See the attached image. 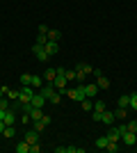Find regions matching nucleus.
Wrapping results in <instances>:
<instances>
[{
  "mask_svg": "<svg viewBox=\"0 0 137 153\" xmlns=\"http://www.w3.org/2000/svg\"><path fill=\"white\" fill-rule=\"evenodd\" d=\"M66 82H69V80H66V69H57V76H55V80H53L50 85L57 91H64L66 89Z\"/></svg>",
  "mask_w": 137,
  "mask_h": 153,
  "instance_id": "1",
  "label": "nucleus"
},
{
  "mask_svg": "<svg viewBox=\"0 0 137 153\" xmlns=\"http://www.w3.org/2000/svg\"><path fill=\"white\" fill-rule=\"evenodd\" d=\"M91 66L89 64H85V62H80L78 66H76V80H78V82H85L87 80V76H91Z\"/></svg>",
  "mask_w": 137,
  "mask_h": 153,
  "instance_id": "2",
  "label": "nucleus"
},
{
  "mask_svg": "<svg viewBox=\"0 0 137 153\" xmlns=\"http://www.w3.org/2000/svg\"><path fill=\"white\" fill-rule=\"evenodd\" d=\"M91 76H96V85H98V89H107V87H110V80L103 76V71H101V69H94V71H91Z\"/></svg>",
  "mask_w": 137,
  "mask_h": 153,
  "instance_id": "3",
  "label": "nucleus"
},
{
  "mask_svg": "<svg viewBox=\"0 0 137 153\" xmlns=\"http://www.w3.org/2000/svg\"><path fill=\"white\" fill-rule=\"evenodd\" d=\"M32 55H37V59H39V62L48 59V53H46V48H44L41 44H34V46H32Z\"/></svg>",
  "mask_w": 137,
  "mask_h": 153,
  "instance_id": "4",
  "label": "nucleus"
},
{
  "mask_svg": "<svg viewBox=\"0 0 137 153\" xmlns=\"http://www.w3.org/2000/svg\"><path fill=\"white\" fill-rule=\"evenodd\" d=\"M121 142H124L126 146H135V142H137V133H130V130H126V133L121 135Z\"/></svg>",
  "mask_w": 137,
  "mask_h": 153,
  "instance_id": "5",
  "label": "nucleus"
},
{
  "mask_svg": "<svg viewBox=\"0 0 137 153\" xmlns=\"http://www.w3.org/2000/svg\"><path fill=\"white\" fill-rule=\"evenodd\" d=\"M44 48H46V53H48V55H55V53L59 51L57 41H46V44H44Z\"/></svg>",
  "mask_w": 137,
  "mask_h": 153,
  "instance_id": "6",
  "label": "nucleus"
},
{
  "mask_svg": "<svg viewBox=\"0 0 137 153\" xmlns=\"http://www.w3.org/2000/svg\"><path fill=\"white\" fill-rule=\"evenodd\" d=\"M25 142L27 144H37V142H39V133H37V130H27L25 133Z\"/></svg>",
  "mask_w": 137,
  "mask_h": 153,
  "instance_id": "7",
  "label": "nucleus"
},
{
  "mask_svg": "<svg viewBox=\"0 0 137 153\" xmlns=\"http://www.w3.org/2000/svg\"><path fill=\"white\" fill-rule=\"evenodd\" d=\"M55 76H57V69H46L44 71V80H46V82H53Z\"/></svg>",
  "mask_w": 137,
  "mask_h": 153,
  "instance_id": "8",
  "label": "nucleus"
},
{
  "mask_svg": "<svg viewBox=\"0 0 137 153\" xmlns=\"http://www.w3.org/2000/svg\"><path fill=\"white\" fill-rule=\"evenodd\" d=\"M62 96H64L62 91H57V89H55V91H53L50 96H48V101H50L53 105H57V103H62Z\"/></svg>",
  "mask_w": 137,
  "mask_h": 153,
  "instance_id": "9",
  "label": "nucleus"
},
{
  "mask_svg": "<svg viewBox=\"0 0 137 153\" xmlns=\"http://www.w3.org/2000/svg\"><path fill=\"white\" fill-rule=\"evenodd\" d=\"M14 149H16V153H30V144H27L25 140H23V142H19V144H16Z\"/></svg>",
  "mask_w": 137,
  "mask_h": 153,
  "instance_id": "10",
  "label": "nucleus"
},
{
  "mask_svg": "<svg viewBox=\"0 0 137 153\" xmlns=\"http://www.w3.org/2000/svg\"><path fill=\"white\" fill-rule=\"evenodd\" d=\"M119 108H126V110H130V94H124L121 98H119Z\"/></svg>",
  "mask_w": 137,
  "mask_h": 153,
  "instance_id": "11",
  "label": "nucleus"
},
{
  "mask_svg": "<svg viewBox=\"0 0 137 153\" xmlns=\"http://www.w3.org/2000/svg\"><path fill=\"white\" fill-rule=\"evenodd\" d=\"M112 121H114V112H107V110H105V112H103V119H101V123L110 126Z\"/></svg>",
  "mask_w": 137,
  "mask_h": 153,
  "instance_id": "12",
  "label": "nucleus"
},
{
  "mask_svg": "<svg viewBox=\"0 0 137 153\" xmlns=\"http://www.w3.org/2000/svg\"><path fill=\"white\" fill-rule=\"evenodd\" d=\"M46 37H48V41H59V39H62V32L59 30H48Z\"/></svg>",
  "mask_w": 137,
  "mask_h": 153,
  "instance_id": "13",
  "label": "nucleus"
},
{
  "mask_svg": "<svg viewBox=\"0 0 137 153\" xmlns=\"http://www.w3.org/2000/svg\"><path fill=\"white\" fill-rule=\"evenodd\" d=\"M2 121H5V126H14V112H12V110H5Z\"/></svg>",
  "mask_w": 137,
  "mask_h": 153,
  "instance_id": "14",
  "label": "nucleus"
},
{
  "mask_svg": "<svg viewBox=\"0 0 137 153\" xmlns=\"http://www.w3.org/2000/svg\"><path fill=\"white\" fill-rule=\"evenodd\" d=\"M107 144H110V140H107V135H103V137H98L96 140V149H107Z\"/></svg>",
  "mask_w": 137,
  "mask_h": 153,
  "instance_id": "15",
  "label": "nucleus"
},
{
  "mask_svg": "<svg viewBox=\"0 0 137 153\" xmlns=\"http://www.w3.org/2000/svg\"><path fill=\"white\" fill-rule=\"evenodd\" d=\"M85 87H87V98H91V96H96V94H98V85H96V82L85 85Z\"/></svg>",
  "mask_w": 137,
  "mask_h": 153,
  "instance_id": "16",
  "label": "nucleus"
},
{
  "mask_svg": "<svg viewBox=\"0 0 137 153\" xmlns=\"http://www.w3.org/2000/svg\"><path fill=\"white\" fill-rule=\"evenodd\" d=\"M44 128H46V121H44V117H41L39 121H32V130H37V133H41Z\"/></svg>",
  "mask_w": 137,
  "mask_h": 153,
  "instance_id": "17",
  "label": "nucleus"
},
{
  "mask_svg": "<svg viewBox=\"0 0 137 153\" xmlns=\"http://www.w3.org/2000/svg\"><path fill=\"white\" fill-rule=\"evenodd\" d=\"M32 87L34 89H41V87H44V78L41 76H32Z\"/></svg>",
  "mask_w": 137,
  "mask_h": 153,
  "instance_id": "18",
  "label": "nucleus"
},
{
  "mask_svg": "<svg viewBox=\"0 0 137 153\" xmlns=\"http://www.w3.org/2000/svg\"><path fill=\"white\" fill-rule=\"evenodd\" d=\"M80 105H82V110H87V112H91V110H94V103H91L89 98H85V101H80Z\"/></svg>",
  "mask_w": 137,
  "mask_h": 153,
  "instance_id": "19",
  "label": "nucleus"
},
{
  "mask_svg": "<svg viewBox=\"0 0 137 153\" xmlns=\"http://www.w3.org/2000/svg\"><path fill=\"white\" fill-rule=\"evenodd\" d=\"M21 85H32V73H23L21 76Z\"/></svg>",
  "mask_w": 137,
  "mask_h": 153,
  "instance_id": "20",
  "label": "nucleus"
},
{
  "mask_svg": "<svg viewBox=\"0 0 137 153\" xmlns=\"http://www.w3.org/2000/svg\"><path fill=\"white\" fill-rule=\"evenodd\" d=\"M126 114H128V110H126V108H119L117 112H114V119H126Z\"/></svg>",
  "mask_w": 137,
  "mask_h": 153,
  "instance_id": "21",
  "label": "nucleus"
},
{
  "mask_svg": "<svg viewBox=\"0 0 137 153\" xmlns=\"http://www.w3.org/2000/svg\"><path fill=\"white\" fill-rule=\"evenodd\" d=\"M14 133H16V130H14V126H7L5 130H2V135H5L7 140H12V137H14Z\"/></svg>",
  "mask_w": 137,
  "mask_h": 153,
  "instance_id": "22",
  "label": "nucleus"
},
{
  "mask_svg": "<svg viewBox=\"0 0 137 153\" xmlns=\"http://www.w3.org/2000/svg\"><path fill=\"white\" fill-rule=\"evenodd\" d=\"M103 112H105V110H103ZM103 112H96V110H91V119H94L96 123H101V119H103Z\"/></svg>",
  "mask_w": 137,
  "mask_h": 153,
  "instance_id": "23",
  "label": "nucleus"
},
{
  "mask_svg": "<svg viewBox=\"0 0 137 153\" xmlns=\"http://www.w3.org/2000/svg\"><path fill=\"white\" fill-rule=\"evenodd\" d=\"M105 151H110V153H117V151H119V142H110Z\"/></svg>",
  "mask_w": 137,
  "mask_h": 153,
  "instance_id": "24",
  "label": "nucleus"
},
{
  "mask_svg": "<svg viewBox=\"0 0 137 153\" xmlns=\"http://www.w3.org/2000/svg\"><path fill=\"white\" fill-rule=\"evenodd\" d=\"M126 130H130V133H137V119H135V121H128V123H126Z\"/></svg>",
  "mask_w": 137,
  "mask_h": 153,
  "instance_id": "25",
  "label": "nucleus"
},
{
  "mask_svg": "<svg viewBox=\"0 0 137 153\" xmlns=\"http://www.w3.org/2000/svg\"><path fill=\"white\" fill-rule=\"evenodd\" d=\"M7 108H9V98L2 96V98H0V110H7Z\"/></svg>",
  "mask_w": 137,
  "mask_h": 153,
  "instance_id": "26",
  "label": "nucleus"
},
{
  "mask_svg": "<svg viewBox=\"0 0 137 153\" xmlns=\"http://www.w3.org/2000/svg\"><path fill=\"white\" fill-rule=\"evenodd\" d=\"M94 110H96V112H103V110H105V103L103 101H96V103H94Z\"/></svg>",
  "mask_w": 137,
  "mask_h": 153,
  "instance_id": "27",
  "label": "nucleus"
},
{
  "mask_svg": "<svg viewBox=\"0 0 137 153\" xmlns=\"http://www.w3.org/2000/svg\"><path fill=\"white\" fill-rule=\"evenodd\" d=\"M130 110H137V94H130Z\"/></svg>",
  "mask_w": 137,
  "mask_h": 153,
  "instance_id": "28",
  "label": "nucleus"
},
{
  "mask_svg": "<svg viewBox=\"0 0 137 153\" xmlns=\"http://www.w3.org/2000/svg\"><path fill=\"white\" fill-rule=\"evenodd\" d=\"M41 151V144L37 142V144H30V153H39Z\"/></svg>",
  "mask_w": 137,
  "mask_h": 153,
  "instance_id": "29",
  "label": "nucleus"
},
{
  "mask_svg": "<svg viewBox=\"0 0 137 153\" xmlns=\"http://www.w3.org/2000/svg\"><path fill=\"white\" fill-rule=\"evenodd\" d=\"M46 41H48V37H46V34H39V37H37V41H34V44H41V46H44Z\"/></svg>",
  "mask_w": 137,
  "mask_h": 153,
  "instance_id": "30",
  "label": "nucleus"
},
{
  "mask_svg": "<svg viewBox=\"0 0 137 153\" xmlns=\"http://www.w3.org/2000/svg\"><path fill=\"white\" fill-rule=\"evenodd\" d=\"M21 121H23V123H30V114H25V112H23V117H21Z\"/></svg>",
  "mask_w": 137,
  "mask_h": 153,
  "instance_id": "31",
  "label": "nucleus"
},
{
  "mask_svg": "<svg viewBox=\"0 0 137 153\" xmlns=\"http://www.w3.org/2000/svg\"><path fill=\"white\" fill-rule=\"evenodd\" d=\"M39 34H48V27H46V25H39Z\"/></svg>",
  "mask_w": 137,
  "mask_h": 153,
  "instance_id": "32",
  "label": "nucleus"
},
{
  "mask_svg": "<svg viewBox=\"0 0 137 153\" xmlns=\"http://www.w3.org/2000/svg\"><path fill=\"white\" fill-rule=\"evenodd\" d=\"M55 153H66V146H55Z\"/></svg>",
  "mask_w": 137,
  "mask_h": 153,
  "instance_id": "33",
  "label": "nucleus"
},
{
  "mask_svg": "<svg viewBox=\"0 0 137 153\" xmlns=\"http://www.w3.org/2000/svg\"><path fill=\"white\" fill-rule=\"evenodd\" d=\"M2 117H5V110H0V119H2Z\"/></svg>",
  "mask_w": 137,
  "mask_h": 153,
  "instance_id": "34",
  "label": "nucleus"
},
{
  "mask_svg": "<svg viewBox=\"0 0 137 153\" xmlns=\"http://www.w3.org/2000/svg\"><path fill=\"white\" fill-rule=\"evenodd\" d=\"M2 96H5V91H2V87H0V98H2Z\"/></svg>",
  "mask_w": 137,
  "mask_h": 153,
  "instance_id": "35",
  "label": "nucleus"
}]
</instances>
